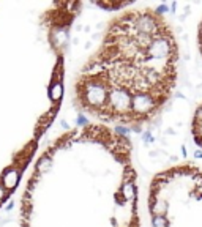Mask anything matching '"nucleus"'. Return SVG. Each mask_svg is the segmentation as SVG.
I'll return each instance as SVG.
<instances>
[{"instance_id": "6", "label": "nucleus", "mask_w": 202, "mask_h": 227, "mask_svg": "<svg viewBox=\"0 0 202 227\" xmlns=\"http://www.w3.org/2000/svg\"><path fill=\"white\" fill-rule=\"evenodd\" d=\"M197 46H199L201 55H202V21L199 24V29H197Z\"/></svg>"}, {"instance_id": "2", "label": "nucleus", "mask_w": 202, "mask_h": 227, "mask_svg": "<svg viewBox=\"0 0 202 227\" xmlns=\"http://www.w3.org/2000/svg\"><path fill=\"white\" fill-rule=\"evenodd\" d=\"M178 77V46L153 8L122 11L74 81V104L107 125L139 128L161 112Z\"/></svg>"}, {"instance_id": "5", "label": "nucleus", "mask_w": 202, "mask_h": 227, "mask_svg": "<svg viewBox=\"0 0 202 227\" xmlns=\"http://www.w3.org/2000/svg\"><path fill=\"white\" fill-rule=\"evenodd\" d=\"M191 130H193V137L196 140V144L202 148V103L197 106V109L194 111Z\"/></svg>"}, {"instance_id": "3", "label": "nucleus", "mask_w": 202, "mask_h": 227, "mask_svg": "<svg viewBox=\"0 0 202 227\" xmlns=\"http://www.w3.org/2000/svg\"><path fill=\"white\" fill-rule=\"evenodd\" d=\"M63 3L49 6V21L38 44L29 52L13 50L16 41L2 40L0 50V205L14 193L22 174L33 158L38 142L59 112L63 96L65 69L40 76L59 65H65V52L46 63H25L40 48L57 22Z\"/></svg>"}, {"instance_id": "4", "label": "nucleus", "mask_w": 202, "mask_h": 227, "mask_svg": "<svg viewBox=\"0 0 202 227\" xmlns=\"http://www.w3.org/2000/svg\"><path fill=\"white\" fill-rule=\"evenodd\" d=\"M149 210L153 227H202V167L178 164L156 174Z\"/></svg>"}, {"instance_id": "1", "label": "nucleus", "mask_w": 202, "mask_h": 227, "mask_svg": "<svg viewBox=\"0 0 202 227\" xmlns=\"http://www.w3.org/2000/svg\"><path fill=\"white\" fill-rule=\"evenodd\" d=\"M22 227H141L133 148L103 123L59 136L27 178Z\"/></svg>"}]
</instances>
